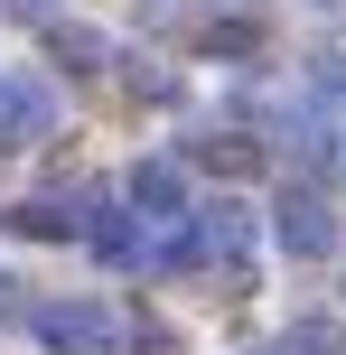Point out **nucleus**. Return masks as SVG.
I'll list each match as a JSON object with an SVG mask.
<instances>
[{"instance_id":"nucleus-1","label":"nucleus","mask_w":346,"mask_h":355,"mask_svg":"<svg viewBox=\"0 0 346 355\" xmlns=\"http://www.w3.org/2000/svg\"><path fill=\"white\" fill-rule=\"evenodd\" d=\"M37 337L56 355H112L122 346V318H112L103 300H56V309H37Z\"/></svg>"},{"instance_id":"nucleus-2","label":"nucleus","mask_w":346,"mask_h":355,"mask_svg":"<svg viewBox=\"0 0 346 355\" xmlns=\"http://www.w3.org/2000/svg\"><path fill=\"white\" fill-rule=\"evenodd\" d=\"M272 234H281V252H300V262H318V252L337 243V215L318 206L309 187H291V196H281V215H272Z\"/></svg>"},{"instance_id":"nucleus-3","label":"nucleus","mask_w":346,"mask_h":355,"mask_svg":"<svg viewBox=\"0 0 346 355\" xmlns=\"http://www.w3.org/2000/svg\"><path fill=\"white\" fill-rule=\"evenodd\" d=\"M56 122V94L37 75H0V141H37Z\"/></svg>"},{"instance_id":"nucleus-4","label":"nucleus","mask_w":346,"mask_h":355,"mask_svg":"<svg viewBox=\"0 0 346 355\" xmlns=\"http://www.w3.org/2000/svg\"><path fill=\"white\" fill-rule=\"evenodd\" d=\"M131 215H150V225L187 215V178H178V159H141V168H131Z\"/></svg>"},{"instance_id":"nucleus-5","label":"nucleus","mask_w":346,"mask_h":355,"mask_svg":"<svg viewBox=\"0 0 346 355\" xmlns=\"http://www.w3.org/2000/svg\"><path fill=\"white\" fill-rule=\"evenodd\" d=\"M197 234H206V262H225L243 281V262H253V215H243V206H206Z\"/></svg>"},{"instance_id":"nucleus-6","label":"nucleus","mask_w":346,"mask_h":355,"mask_svg":"<svg viewBox=\"0 0 346 355\" xmlns=\"http://www.w3.org/2000/svg\"><path fill=\"white\" fill-rule=\"evenodd\" d=\"M187 159L216 168V178H243V168H262V150H253V141H234V131H206V141H187Z\"/></svg>"},{"instance_id":"nucleus-7","label":"nucleus","mask_w":346,"mask_h":355,"mask_svg":"<svg viewBox=\"0 0 346 355\" xmlns=\"http://www.w3.org/2000/svg\"><path fill=\"white\" fill-rule=\"evenodd\" d=\"M56 66H66V75H94V66H112V37H94V28H66V19H56Z\"/></svg>"},{"instance_id":"nucleus-8","label":"nucleus","mask_w":346,"mask_h":355,"mask_svg":"<svg viewBox=\"0 0 346 355\" xmlns=\"http://www.w3.org/2000/svg\"><path fill=\"white\" fill-rule=\"evenodd\" d=\"M281 355H346V327H337V318H291Z\"/></svg>"},{"instance_id":"nucleus-9","label":"nucleus","mask_w":346,"mask_h":355,"mask_svg":"<svg viewBox=\"0 0 346 355\" xmlns=\"http://www.w3.org/2000/svg\"><path fill=\"white\" fill-rule=\"evenodd\" d=\"M206 47H216V56H243V47H253V28H243V19H225V28H206Z\"/></svg>"},{"instance_id":"nucleus-10","label":"nucleus","mask_w":346,"mask_h":355,"mask_svg":"<svg viewBox=\"0 0 346 355\" xmlns=\"http://www.w3.org/2000/svg\"><path fill=\"white\" fill-rule=\"evenodd\" d=\"M0 318H28V327H37V300H28L19 281H0Z\"/></svg>"},{"instance_id":"nucleus-11","label":"nucleus","mask_w":346,"mask_h":355,"mask_svg":"<svg viewBox=\"0 0 346 355\" xmlns=\"http://www.w3.org/2000/svg\"><path fill=\"white\" fill-rule=\"evenodd\" d=\"M56 10L66 0H10V19H47V28H56Z\"/></svg>"},{"instance_id":"nucleus-12","label":"nucleus","mask_w":346,"mask_h":355,"mask_svg":"<svg viewBox=\"0 0 346 355\" xmlns=\"http://www.w3.org/2000/svg\"><path fill=\"white\" fill-rule=\"evenodd\" d=\"M318 10H337V0H318Z\"/></svg>"}]
</instances>
